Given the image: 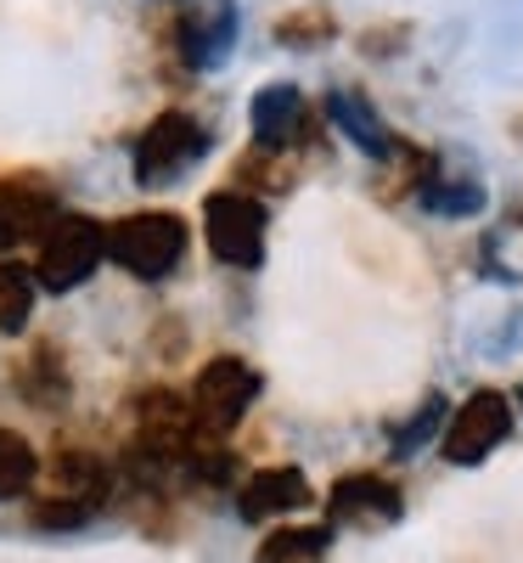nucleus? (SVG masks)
<instances>
[{
    "mask_svg": "<svg viewBox=\"0 0 523 563\" xmlns=\"http://www.w3.org/2000/svg\"><path fill=\"white\" fill-rule=\"evenodd\" d=\"M119 474L85 445H63L52 462H40L34 501H29V530L40 536H74L85 525L102 519V507L113 501Z\"/></svg>",
    "mask_w": 523,
    "mask_h": 563,
    "instance_id": "obj_1",
    "label": "nucleus"
},
{
    "mask_svg": "<svg viewBox=\"0 0 523 563\" xmlns=\"http://www.w3.org/2000/svg\"><path fill=\"white\" fill-rule=\"evenodd\" d=\"M192 225L175 209H130L108 225V265H119L135 282H169L186 265Z\"/></svg>",
    "mask_w": 523,
    "mask_h": 563,
    "instance_id": "obj_2",
    "label": "nucleus"
},
{
    "mask_svg": "<svg viewBox=\"0 0 523 563\" xmlns=\"http://www.w3.org/2000/svg\"><path fill=\"white\" fill-rule=\"evenodd\" d=\"M108 265V225L97 214H74V209H57V220L40 231L34 243V288L40 294H74L85 288L90 276Z\"/></svg>",
    "mask_w": 523,
    "mask_h": 563,
    "instance_id": "obj_3",
    "label": "nucleus"
},
{
    "mask_svg": "<svg viewBox=\"0 0 523 563\" xmlns=\"http://www.w3.org/2000/svg\"><path fill=\"white\" fill-rule=\"evenodd\" d=\"M214 153V135L198 113H186V108H164L147 130L135 135V180L147 186V192H164V186L186 180L203 158Z\"/></svg>",
    "mask_w": 523,
    "mask_h": 563,
    "instance_id": "obj_4",
    "label": "nucleus"
},
{
    "mask_svg": "<svg viewBox=\"0 0 523 563\" xmlns=\"http://www.w3.org/2000/svg\"><path fill=\"white\" fill-rule=\"evenodd\" d=\"M259 395H265V378H259L254 361H243V355L203 361V372L192 378V389H186V400H192V429L203 440H231L236 422L254 411Z\"/></svg>",
    "mask_w": 523,
    "mask_h": 563,
    "instance_id": "obj_5",
    "label": "nucleus"
},
{
    "mask_svg": "<svg viewBox=\"0 0 523 563\" xmlns=\"http://www.w3.org/2000/svg\"><path fill=\"white\" fill-rule=\"evenodd\" d=\"M203 243L225 271H259L270 249V209L265 198H248L236 186L203 198Z\"/></svg>",
    "mask_w": 523,
    "mask_h": 563,
    "instance_id": "obj_6",
    "label": "nucleus"
},
{
    "mask_svg": "<svg viewBox=\"0 0 523 563\" xmlns=\"http://www.w3.org/2000/svg\"><path fill=\"white\" fill-rule=\"evenodd\" d=\"M512 422H518L512 395H501V389H472V395L450 411V422H445L439 456H445L450 467H479V462H490V456L512 440Z\"/></svg>",
    "mask_w": 523,
    "mask_h": 563,
    "instance_id": "obj_7",
    "label": "nucleus"
},
{
    "mask_svg": "<svg viewBox=\"0 0 523 563\" xmlns=\"http://www.w3.org/2000/svg\"><path fill=\"white\" fill-rule=\"evenodd\" d=\"M405 519V490L389 479V474H338L326 490V525L332 530H360V536H377V530H394Z\"/></svg>",
    "mask_w": 523,
    "mask_h": 563,
    "instance_id": "obj_8",
    "label": "nucleus"
},
{
    "mask_svg": "<svg viewBox=\"0 0 523 563\" xmlns=\"http://www.w3.org/2000/svg\"><path fill=\"white\" fill-rule=\"evenodd\" d=\"M248 124H254V147L265 153H281V158H293L304 153L310 141H315V108L310 97L293 85V79H276V85H259L254 90V102H248Z\"/></svg>",
    "mask_w": 523,
    "mask_h": 563,
    "instance_id": "obj_9",
    "label": "nucleus"
},
{
    "mask_svg": "<svg viewBox=\"0 0 523 563\" xmlns=\"http://www.w3.org/2000/svg\"><path fill=\"white\" fill-rule=\"evenodd\" d=\"M236 40H243V7H236V0H214L203 12H186L169 29L175 63L186 74H220L236 57Z\"/></svg>",
    "mask_w": 523,
    "mask_h": 563,
    "instance_id": "obj_10",
    "label": "nucleus"
},
{
    "mask_svg": "<svg viewBox=\"0 0 523 563\" xmlns=\"http://www.w3.org/2000/svg\"><path fill=\"white\" fill-rule=\"evenodd\" d=\"M310 501H315V490L304 479V467L276 462V467H259V474H248L236 485V519L248 530H265L276 519H288V512H304Z\"/></svg>",
    "mask_w": 523,
    "mask_h": 563,
    "instance_id": "obj_11",
    "label": "nucleus"
},
{
    "mask_svg": "<svg viewBox=\"0 0 523 563\" xmlns=\"http://www.w3.org/2000/svg\"><path fill=\"white\" fill-rule=\"evenodd\" d=\"M321 113H326V124H338V135L349 141L355 153H366L371 164H389V158H394L400 135L383 124V113H377V102L366 97V90H349V85L326 90V97H321Z\"/></svg>",
    "mask_w": 523,
    "mask_h": 563,
    "instance_id": "obj_12",
    "label": "nucleus"
},
{
    "mask_svg": "<svg viewBox=\"0 0 523 563\" xmlns=\"http://www.w3.org/2000/svg\"><path fill=\"white\" fill-rule=\"evenodd\" d=\"M52 220H57L52 186L34 180V175H0V254L40 243V231Z\"/></svg>",
    "mask_w": 523,
    "mask_h": 563,
    "instance_id": "obj_13",
    "label": "nucleus"
},
{
    "mask_svg": "<svg viewBox=\"0 0 523 563\" xmlns=\"http://www.w3.org/2000/svg\"><path fill=\"white\" fill-rule=\"evenodd\" d=\"M18 395H23V406H34V411H68V400H74V366H68V350L57 344V339H40V344H29L23 350V361H18Z\"/></svg>",
    "mask_w": 523,
    "mask_h": 563,
    "instance_id": "obj_14",
    "label": "nucleus"
},
{
    "mask_svg": "<svg viewBox=\"0 0 523 563\" xmlns=\"http://www.w3.org/2000/svg\"><path fill=\"white\" fill-rule=\"evenodd\" d=\"M422 214H434V220H472V214H485L490 192H485V180L479 175H467V169H445V158L427 169V180L416 186V198H411Z\"/></svg>",
    "mask_w": 523,
    "mask_h": 563,
    "instance_id": "obj_15",
    "label": "nucleus"
},
{
    "mask_svg": "<svg viewBox=\"0 0 523 563\" xmlns=\"http://www.w3.org/2000/svg\"><path fill=\"white\" fill-rule=\"evenodd\" d=\"M338 12L326 7V0H304V7H288L276 23H270V40L281 52H326L332 40H338Z\"/></svg>",
    "mask_w": 523,
    "mask_h": 563,
    "instance_id": "obj_16",
    "label": "nucleus"
},
{
    "mask_svg": "<svg viewBox=\"0 0 523 563\" xmlns=\"http://www.w3.org/2000/svg\"><path fill=\"white\" fill-rule=\"evenodd\" d=\"M445 422H450V400L439 389H427L400 422H389V456L394 462H411L416 451H427V445L445 434Z\"/></svg>",
    "mask_w": 523,
    "mask_h": 563,
    "instance_id": "obj_17",
    "label": "nucleus"
},
{
    "mask_svg": "<svg viewBox=\"0 0 523 563\" xmlns=\"http://www.w3.org/2000/svg\"><path fill=\"white\" fill-rule=\"evenodd\" d=\"M326 552H332V525H281L265 530L254 563H326Z\"/></svg>",
    "mask_w": 523,
    "mask_h": 563,
    "instance_id": "obj_18",
    "label": "nucleus"
},
{
    "mask_svg": "<svg viewBox=\"0 0 523 563\" xmlns=\"http://www.w3.org/2000/svg\"><path fill=\"white\" fill-rule=\"evenodd\" d=\"M40 479V451L23 429L0 422V501H23Z\"/></svg>",
    "mask_w": 523,
    "mask_h": 563,
    "instance_id": "obj_19",
    "label": "nucleus"
},
{
    "mask_svg": "<svg viewBox=\"0 0 523 563\" xmlns=\"http://www.w3.org/2000/svg\"><path fill=\"white\" fill-rule=\"evenodd\" d=\"M293 158H281V153H265V147H248L243 158H236V192H248V198H281V192H293Z\"/></svg>",
    "mask_w": 523,
    "mask_h": 563,
    "instance_id": "obj_20",
    "label": "nucleus"
},
{
    "mask_svg": "<svg viewBox=\"0 0 523 563\" xmlns=\"http://www.w3.org/2000/svg\"><path fill=\"white\" fill-rule=\"evenodd\" d=\"M34 271L18 260H0V339H18L34 321Z\"/></svg>",
    "mask_w": 523,
    "mask_h": 563,
    "instance_id": "obj_21",
    "label": "nucleus"
},
{
    "mask_svg": "<svg viewBox=\"0 0 523 563\" xmlns=\"http://www.w3.org/2000/svg\"><path fill=\"white\" fill-rule=\"evenodd\" d=\"M355 45H360V57L389 63V57H400L411 45V23H371L366 34H355Z\"/></svg>",
    "mask_w": 523,
    "mask_h": 563,
    "instance_id": "obj_22",
    "label": "nucleus"
},
{
    "mask_svg": "<svg viewBox=\"0 0 523 563\" xmlns=\"http://www.w3.org/2000/svg\"><path fill=\"white\" fill-rule=\"evenodd\" d=\"M518 406H523V384H518Z\"/></svg>",
    "mask_w": 523,
    "mask_h": 563,
    "instance_id": "obj_23",
    "label": "nucleus"
}]
</instances>
